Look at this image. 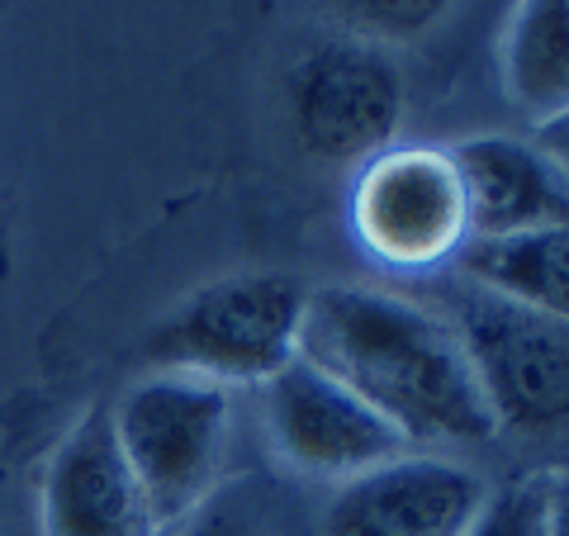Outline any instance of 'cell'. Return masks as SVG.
Listing matches in <instances>:
<instances>
[{
    "instance_id": "obj_1",
    "label": "cell",
    "mask_w": 569,
    "mask_h": 536,
    "mask_svg": "<svg viewBox=\"0 0 569 536\" xmlns=\"http://www.w3.org/2000/svg\"><path fill=\"white\" fill-rule=\"evenodd\" d=\"M299 356L366 399L408 446H479L498 433L456 328L418 299L318 285L305 304Z\"/></svg>"
},
{
    "instance_id": "obj_2",
    "label": "cell",
    "mask_w": 569,
    "mask_h": 536,
    "mask_svg": "<svg viewBox=\"0 0 569 536\" xmlns=\"http://www.w3.org/2000/svg\"><path fill=\"white\" fill-rule=\"evenodd\" d=\"M309 290L280 271H242L200 285L142 343L157 370L204 375L213 385H266L299 361Z\"/></svg>"
},
{
    "instance_id": "obj_3",
    "label": "cell",
    "mask_w": 569,
    "mask_h": 536,
    "mask_svg": "<svg viewBox=\"0 0 569 536\" xmlns=\"http://www.w3.org/2000/svg\"><path fill=\"white\" fill-rule=\"evenodd\" d=\"M110 423L157 527L186 523L219 489L233 433L228 385L186 370H152L119 399Z\"/></svg>"
},
{
    "instance_id": "obj_4",
    "label": "cell",
    "mask_w": 569,
    "mask_h": 536,
    "mask_svg": "<svg viewBox=\"0 0 569 536\" xmlns=\"http://www.w3.org/2000/svg\"><path fill=\"white\" fill-rule=\"evenodd\" d=\"M447 324L466 347L470 375L498 433L546 437L569 427V324L456 280L441 290Z\"/></svg>"
},
{
    "instance_id": "obj_5",
    "label": "cell",
    "mask_w": 569,
    "mask_h": 536,
    "mask_svg": "<svg viewBox=\"0 0 569 536\" xmlns=\"http://www.w3.org/2000/svg\"><path fill=\"white\" fill-rule=\"evenodd\" d=\"M284 119L318 162H370L403 123V77L385 48L328 39L284 71Z\"/></svg>"
},
{
    "instance_id": "obj_6",
    "label": "cell",
    "mask_w": 569,
    "mask_h": 536,
    "mask_svg": "<svg viewBox=\"0 0 569 536\" xmlns=\"http://www.w3.org/2000/svg\"><path fill=\"white\" fill-rule=\"evenodd\" d=\"M351 228L370 257L403 271L460 257L470 242V214L451 152L389 148L370 157L351 190Z\"/></svg>"
},
{
    "instance_id": "obj_7",
    "label": "cell",
    "mask_w": 569,
    "mask_h": 536,
    "mask_svg": "<svg viewBox=\"0 0 569 536\" xmlns=\"http://www.w3.org/2000/svg\"><path fill=\"white\" fill-rule=\"evenodd\" d=\"M266 427L284 466L332 485H347L413 451L366 399H356L305 356L266 380Z\"/></svg>"
},
{
    "instance_id": "obj_8",
    "label": "cell",
    "mask_w": 569,
    "mask_h": 536,
    "mask_svg": "<svg viewBox=\"0 0 569 536\" xmlns=\"http://www.w3.org/2000/svg\"><path fill=\"white\" fill-rule=\"evenodd\" d=\"M489 498L479 470L451 456L403 451L399 460L337 485L323 536H466Z\"/></svg>"
},
{
    "instance_id": "obj_9",
    "label": "cell",
    "mask_w": 569,
    "mask_h": 536,
    "mask_svg": "<svg viewBox=\"0 0 569 536\" xmlns=\"http://www.w3.org/2000/svg\"><path fill=\"white\" fill-rule=\"evenodd\" d=\"M48 536H157V517L114 441L104 408L86 414L48 460L43 475Z\"/></svg>"
},
{
    "instance_id": "obj_10",
    "label": "cell",
    "mask_w": 569,
    "mask_h": 536,
    "mask_svg": "<svg viewBox=\"0 0 569 536\" xmlns=\"http://www.w3.org/2000/svg\"><path fill=\"white\" fill-rule=\"evenodd\" d=\"M451 162L460 176V190H466L470 242L569 224L565 176L531 142L508 133H479L456 142Z\"/></svg>"
},
{
    "instance_id": "obj_11",
    "label": "cell",
    "mask_w": 569,
    "mask_h": 536,
    "mask_svg": "<svg viewBox=\"0 0 569 536\" xmlns=\"http://www.w3.org/2000/svg\"><path fill=\"white\" fill-rule=\"evenodd\" d=\"M460 280L518 299L527 309L565 318L569 324V224L531 228V234L466 242L456 257Z\"/></svg>"
},
{
    "instance_id": "obj_12",
    "label": "cell",
    "mask_w": 569,
    "mask_h": 536,
    "mask_svg": "<svg viewBox=\"0 0 569 536\" xmlns=\"http://www.w3.org/2000/svg\"><path fill=\"white\" fill-rule=\"evenodd\" d=\"M498 62L518 110L537 123L569 115V0H527L512 10Z\"/></svg>"
},
{
    "instance_id": "obj_13",
    "label": "cell",
    "mask_w": 569,
    "mask_h": 536,
    "mask_svg": "<svg viewBox=\"0 0 569 536\" xmlns=\"http://www.w3.org/2000/svg\"><path fill=\"white\" fill-rule=\"evenodd\" d=\"M337 24L347 29V39H361V43H376L385 48V39H408V33H422L432 29L447 6H437V0H403V6H332Z\"/></svg>"
},
{
    "instance_id": "obj_14",
    "label": "cell",
    "mask_w": 569,
    "mask_h": 536,
    "mask_svg": "<svg viewBox=\"0 0 569 536\" xmlns=\"http://www.w3.org/2000/svg\"><path fill=\"white\" fill-rule=\"evenodd\" d=\"M176 536H266V508L252 485H219L186 523H176Z\"/></svg>"
},
{
    "instance_id": "obj_15",
    "label": "cell",
    "mask_w": 569,
    "mask_h": 536,
    "mask_svg": "<svg viewBox=\"0 0 569 536\" xmlns=\"http://www.w3.org/2000/svg\"><path fill=\"white\" fill-rule=\"evenodd\" d=\"M466 536H541V479H518L498 494L489 489Z\"/></svg>"
},
{
    "instance_id": "obj_16",
    "label": "cell",
    "mask_w": 569,
    "mask_h": 536,
    "mask_svg": "<svg viewBox=\"0 0 569 536\" xmlns=\"http://www.w3.org/2000/svg\"><path fill=\"white\" fill-rule=\"evenodd\" d=\"M541 536H569V470L541 475Z\"/></svg>"
},
{
    "instance_id": "obj_17",
    "label": "cell",
    "mask_w": 569,
    "mask_h": 536,
    "mask_svg": "<svg viewBox=\"0 0 569 536\" xmlns=\"http://www.w3.org/2000/svg\"><path fill=\"white\" fill-rule=\"evenodd\" d=\"M531 148H537L546 162L565 176V186H569V115L537 123V138H531Z\"/></svg>"
}]
</instances>
